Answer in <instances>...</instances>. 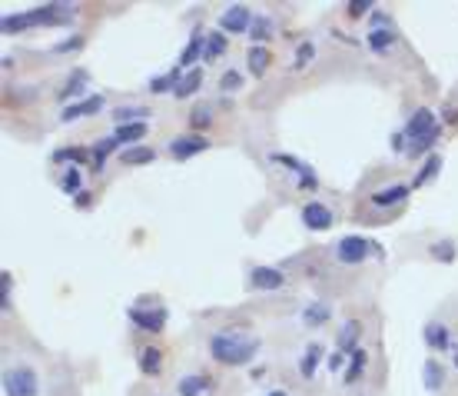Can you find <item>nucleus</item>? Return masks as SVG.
Masks as SVG:
<instances>
[{"label": "nucleus", "mask_w": 458, "mask_h": 396, "mask_svg": "<svg viewBox=\"0 0 458 396\" xmlns=\"http://www.w3.org/2000/svg\"><path fill=\"white\" fill-rule=\"evenodd\" d=\"M259 343L253 337H243V333H216L210 340V353L220 363H229V367H243L256 357Z\"/></svg>", "instance_id": "f257e3e1"}, {"label": "nucleus", "mask_w": 458, "mask_h": 396, "mask_svg": "<svg viewBox=\"0 0 458 396\" xmlns=\"http://www.w3.org/2000/svg\"><path fill=\"white\" fill-rule=\"evenodd\" d=\"M37 377L27 367L7 370L4 373V396H37Z\"/></svg>", "instance_id": "f03ea898"}, {"label": "nucleus", "mask_w": 458, "mask_h": 396, "mask_svg": "<svg viewBox=\"0 0 458 396\" xmlns=\"http://www.w3.org/2000/svg\"><path fill=\"white\" fill-rule=\"evenodd\" d=\"M372 250H375V240H362V237H342L335 243V257L342 263H362Z\"/></svg>", "instance_id": "7ed1b4c3"}, {"label": "nucleus", "mask_w": 458, "mask_h": 396, "mask_svg": "<svg viewBox=\"0 0 458 396\" xmlns=\"http://www.w3.org/2000/svg\"><path fill=\"white\" fill-rule=\"evenodd\" d=\"M439 130V124H435V114H432L429 107H422V110H415L412 114V120L405 124V137L409 140H419V137H429Z\"/></svg>", "instance_id": "20e7f679"}, {"label": "nucleus", "mask_w": 458, "mask_h": 396, "mask_svg": "<svg viewBox=\"0 0 458 396\" xmlns=\"http://www.w3.org/2000/svg\"><path fill=\"white\" fill-rule=\"evenodd\" d=\"M220 27L226 30V34H243V30L253 27V14H249V7L236 4V7H229L220 17Z\"/></svg>", "instance_id": "39448f33"}, {"label": "nucleus", "mask_w": 458, "mask_h": 396, "mask_svg": "<svg viewBox=\"0 0 458 396\" xmlns=\"http://www.w3.org/2000/svg\"><path fill=\"white\" fill-rule=\"evenodd\" d=\"M302 223L309 227V230H329V227H332V210L322 207V203H305Z\"/></svg>", "instance_id": "423d86ee"}, {"label": "nucleus", "mask_w": 458, "mask_h": 396, "mask_svg": "<svg viewBox=\"0 0 458 396\" xmlns=\"http://www.w3.org/2000/svg\"><path fill=\"white\" fill-rule=\"evenodd\" d=\"M130 320H133L140 330L156 333V330H163V323H166V310L163 307H156V310H130Z\"/></svg>", "instance_id": "0eeeda50"}, {"label": "nucleus", "mask_w": 458, "mask_h": 396, "mask_svg": "<svg viewBox=\"0 0 458 396\" xmlns=\"http://www.w3.org/2000/svg\"><path fill=\"white\" fill-rule=\"evenodd\" d=\"M210 147V140H203V137H180V140H173L170 150L176 160H190L193 154H200V150H206Z\"/></svg>", "instance_id": "6e6552de"}, {"label": "nucleus", "mask_w": 458, "mask_h": 396, "mask_svg": "<svg viewBox=\"0 0 458 396\" xmlns=\"http://www.w3.org/2000/svg\"><path fill=\"white\" fill-rule=\"evenodd\" d=\"M283 273L273 270V267H256V270L249 273V283L256 287V290H276V287H283Z\"/></svg>", "instance_id": "1a4fd4ad"}, {"label": "nucleus", "mask_w": 458, "mask_h": 396, "mask_svg": "<svg viewBox=\"0 0 458 396\" xmlns=\"http://www.w3.org/2000/svg\"><path fill=\"white\" fill-rule=\"evenodd\" d=\"M103 107V97H86V100H80V104H73V107H67L63 114H60V120L63 124H70V120H76V117H86V114H96Z\"/></svg>", "instance_id": "9d476101"}, {"label": "nucleus", "mask_w": 458, "mask_h": 396, "mask_svg": "<svg viewBox=\"0 0 458 396\" xmlns=\"http://www.w3.org/2000/svg\"><path fill=\"white\" fill-rule=\"evenodd\" d=\"M412 190L405 184H395V187H385V190H379V194H372V203L375 207H392V203H399L405 200Z\"/></svg>", "instance_id": "9b49d317"}, {"label": "nucleus", "mask_w": 458, "mask_h": 396, "mask_svg": "<svg viewBox=\"0 0 458 396\" xmlns=\"http://www.w3.org/2000/svg\"><path fill=\"white\" fill-rule=\"evenodd\" d=\"M203 37H206V34H193L190 44L183 47V54H180L183 67H193V64H196V57H200V54H206V50H203Z\"/></svg>", "instance_id": "f8f14e48"}, {"label": "nucleus", "mask_w": 458, "mask_h": 396, "mask_svg": "<svg viewBox=\"0 0 458 396\" xmlns=\"http://www.w3.org/2000/svg\"><path fill=\"white\" fill-rule=\"evenodd\" d=\"M146 114H150L146 107H120L113 117H116V127H126L130 120L133 124H146Z\"/></svg>", "instance_id": "ddd939ff"}, {"label": "nucleus", "mask_w": 458, "mask_h": 396, "mask_svg": "<svg viewBox=\"0 0 458 396\" xmlns=\"http://www.w3.org/2000/svg\"><path fill=\"white\" fill-rule=\"evenodd\" d=\"M392 40H395V34H392L389 27H382V20H379V27L369 34V47L375 50V54H382V50H389L392 47Z\"/></svg>", "instance_id": "4468645a"}, {"label": "nucleus", "mask_w": 458, "mask_h": 396, "mask_svg": "<svg viewBox=\"0 0 458 396\" xmlns=\"http://www.w3.org/2000/svg\"><path fill=\"white\" fill-rule=\"evenodd\" d=\"M146 134V124H126V127H116L113 140L116 144H133V140H143Z\"/></svg>", "instance_id": "2eb2a0df"}, {"label": "nucleus", "mask_w": 458, "mask_h": 396, "mask_svg": "<svg viewBox=\"0 0 458 396\" xmlns=\"http://www.w3.org/2000/svg\"><path fill=\"white\" fill-rule=\"evenodd\" d=\"M246 60H249V74L263 77V74H266V67H269V50L266 47H253Z\"/></svg>", "instance_id": "dca6fc26"}, {"label": "nucleus", "mask_w": 458, "mask_h": 396, "mask_svg": "<svg viewBox=\"0 0 458 396\" xmlns=\"http://www.w3.org/2000/svg\"><path fill=\"white\" fill-rule=\"evenodd\" d=\"M200 84H203V74H200V70H190L186 77H180V87L173 90V94L183 100V97H190V94H196V90H200Z\"/></svg>", "instance_id": "f3484780"}, {"label": "nucleus", "mask_w": 458, "mask_h": 396, "mask_svg": "<svg viewBox=\"0 0 458 396\" xmlns=\"http://www.w3.org/2000/svg\"><path fill=\"white\" fill-rule=\"evenodd\" d=\"M210 390V380L206 377H183L180 380V396H200Z\"/></svg>", "instance_id": "a211bd4d"}, {"label": "nucleus", "mask_w": 458, "mask_h": 396, "mask_svg": "<svg viewBox=\"0 0 458 396\" xmlns=\"http://www.w3.org/2000/svg\"><path fill=\"white\" fill-rule=\"evenodd\" d=\"M425 340H429V347L445 350L449 347V330L442 327V323H429V327H425Z\"/></svg>", "instance_id": "6ab92c4d"}, {"label": "nucleus", "mask_w": 458, "mask_h": 396, "mask_svg": "<svg viewBox=\"0 0 458 396\" xmlns=\"http://www.w3.org/2000/svg\"><path fill=\"white\" fill-rule=\"evenodd\" d=\"M359 333H362V327L359 323H345L342 330H339V347L349 350V353H355V343H359Z\"/></svg>", "instance_id": "aec40b11"}, {"label": "nucleus", "mask_w": 458, "mask_h": 396, "mask_svg": "<svg viewBox=\"0 0 458 396\" xmlns=\"http://www.w3.org/2000/svg\"><path fill=\"white\" fill-rule=\"evenodd\" d=\"M223 54H226V37H223V34H206V54H203V57L216 60V57H223Z\"/></svg>", "instance_id": "412c9836"}, {"label": "nucleus", "mask_w": 458, "mask_h": 396, "mask_svg": "<svg viewBox=\"0 0 458 396\" xmlns=\"http://www.w3.org/2000/svg\"><path fill=\"white\" fill-rule=\"evenodd\" d=\"M422 373H425V387H429V390H442V383H445V373H442V367L435 363V360H429Z\"/></svg>", "instance_id": "4be33fe9"}, {"label": "nucleus", "mask_w": 458, "mask_h": 396, "mask_svg": "<svg viewBox=\"0 0 458 396\" xmlns=\"http://www.w3.org/2000/svg\"><path fill=\"white\" fill-rule=\"evenodd\" d=\"M153 150L150 147H130V150H123V157H120V160H123V164H150L153 160Z\"/></svg>", "instance_id": "5701e85b"}, {"label": "nucleus", "mask_w": 458, "mask_h": 396, "mask_svg": "<svg viewBox=\"0 0 458 396\" xmlns=\"http://www.w3.org/2000/svg\"><path fill=\"white\" fill-rule=\"evenodd\" d=\"M176 90L180 87V77H176V74H163V77H153L150 80V90L153 94H166V90Z\"/></svg>", "instance_id": "b1692460"}, {"label": "nucleus", "mask_w": 458, "mask_h": 396, "mask_svg": "<svg viewBox=\"0 0 458 396\" xmlns=\"http://www.w3.org/2000/svg\"><path fill=\"white\" fill-rule=\"evenodd\" d=\"M319 357H322V347H319V343H312V347L305 350V360H302V377H305V380L315 373V363H319Z\"/></svg>", "instance_id": "393cba45"}, {"label": "nucleus", "mask_w": 458, "mask_h": 396, "mask_svg": "<svg viewBox=\"0 0 458 396\" xmlns=\"http://www.w3.org/2000/svg\"><path fill=\"white\" fill-rule=\"evenodd\" d=\"M435 140H439V130H435V134H429V137L412 140V144H409V157H419V154H425V150H432V147H435Z\"/></svg>", "instance_id": "a878e982"}, {"label": "nucleus", "mask_w": 458, "mask_h": 396, "mask_svg": "<svg viewBox=\"0 0 458 396\" xmlns=\"http://www.w3.org/2000/svg\"><path fill=\"white\" fill-rule=\"evenodd\" d=\"M439 167H442V160H439V157H429V160H425V167H422V174L415 177V187H422V184H429L432 177L439 174Z\"/></svg>", "instance_id": "bb28decb"}, {"label": "nucleus", "mask_w": 458, "mask_h": 396, "mask_svg": "<svg viewBox=\"0 0 458 396\" xmlns=\"http://www.w3.org/2000/svg\"><path fill=\"white\" fill-rule=\"evenodd\" d=\"M329 313H332V310L325 307V303H312V307L305 310L302 317H305V323H312V327H315V323H322V320H329Z\"/></svg>", "instance_id": "cd10ccee"}, {"label": "nucleus", "mask_w": 458, "mask_h": 396, "mask_svg": "<svg viewBox=\"0 0 458 396\" xmlns=\"http://www.w3.org/2000/svg\"><path fill=\"white\" fill-rule=\"evenodd\" d=\"M140 367H143L146 373H156V370H160V350H156V347H146L143 357H140Z\"/></svg>", "instance_id": "c85d7f7f"}, {"label": "nucleus", "mask_w": 458, "mask_h": 396, "mask_svg": "<svg viewBox=\"0 0 458 396\" xmlns=\"http://www.w3.org/2000/svg\"><path fill=\"white\" fill-rule=\"evenodd\" d=\"M249 37H253V40H266V37H273V24H269L266 17L253 20V27H249Z\"/></svg>", "instance_id": "c756f323"}, {"label": "nucleus", "mask_w": 458, "mask_h": 396, "mask_svg": "<svg viewBox=\"0 0 458 396\" xmlns=\"http://www.w3.org/2000/svg\"><path fill=\"white\" fill-rule=\"evenodd\" d=\"M83 84H86V74H83V70H73V77H70L67 87L60 90V97H73V94H80V90H83Z\"/></svg>", "instance_id": "7c9ffc66"}, {"label": "nucleus", "mask_w": 458, "mask_h": 396, "mask_svg": "<svg viewBox=\"0 0 458 396\" xmlns=\"http://www.w3.org/2000/svg\"><path fill=\"white\" fill-rule=\"evenodd\" d=\"M76 190H80V170L70 167L67 174H63V194H76Z\"/></svg>", "instance_id": "2f4dec72"}, {"label": "nucleus", "mask_w": 458, "mask_h": 396, "mask_svg": "<svg viewBox=\"0 0 458 396\" xmlns=\"http://www.w3.org/2000/svg\"><path fill=\"white\" fill-rule=\"evenodd\" d=\"M362 367H365V353H362V350H355V353H352V367H349V373H345V380L352 383V380L359 377V373H362Z\"/></svg>", "instance_id": "473e14b6"}, {"label": "nucleus", "mask_w": 458, "mask_h": 396, "mask_svg": "<svg viewBox=\"0 0 458 396\" xmlns=\"http://www.w3.org/2000/svg\"><path fill=\"white\" fill-rule=\"evenodd\" d=\"M432 257H439V260L449 263L452 257H455V247H452L449 240H442V243H435V247H432Z\"/></svg>", "instance_id": "72a5a7b5"}, {"label": "nucleus", "mask_w": 458, "mask_h": 396, "mask_svg": "<svg viewBox=\"0 0 458 396\" xmlns=\"http://www.w3.org/2000/svg\"><path fill=\"white\" fill-rule=\"evenodd\" d=\"M220 87L223 90H239V87H243V77H239L236 70H226V74L220 77Z\"/></svg>", "instance_id": "f704fd0d"}, {"label": "nucleus", "mask_w": 458, "mask_h": 396, "mask_svg": "<svg viewBox=\"0 0 458 396\" xmlns=\"http://www.w3.org/2000/svg\"><path fill=\"white\" fill-rule=\"evenodd\" d=\"M372 10V0H349V17H365Z\"/></svg>", "instance_id": "c9c22d12"}, {"label": "nucleus", "mask_w": 458, "mask_h": 396, "mask_svg": "<svg viewBox=\"0 0 458 396\" xmlns=\"http://www.w3.org/2000/svg\"><path fill=\"white\" fill-rule=\"evenodd\" d=\"M54 160H60V164H63V160H86V150H57Z\"/></svg>", "instance_id": "e433bc0d"}, {"label": "nucleus", "mask_w": 458, "mask_h": 396, "mask_svg": "<svg viewBox=\"0 0 458 396\" xmlns=\"http://www.w3.org/2000/svg\"><path fill=\"white\" fill-rule=\"evenodd\" d=\"M312 44H302V47L296 50V67H305V64H309V60H312Z\"/></svg>", "instance_id": "4c0bfd02"}, {"label": "nucleus", "mask_w": 458, "mask_h": 396, "mask_svg": "<svg viewBox=\"0 0 458 396\" xmlns=\"http://www.w3.org/2000/svg\"><path fill=\"white\" fill-rule=\"evenodd\" d=\"M190 120H193V127H196V124H200V127H203V124H210V117H206V110H200V114H193Z\"/></svg>", "instance_id": "58836bf2"}, {"label": "nucleus", "mask_w": 458, "mask_h": 396, "mask_svg": "<svg viewBox=\"0 0 458 396\" xmlns=\"http://www.w3.org/2000/svg\"><path fill=\"white\" fill-rule=\"evenodd\" d=\"M269 396H286V393H283V390H273V393H269Z\"/></svg>", "instance_id": "ea45409f"}, {"label": "nucleus", "mask_w": 458, "mask_h": 396, "mask_svg": "<svg viewBox=\"0 0 458 396\" xmlns=\"http://www.w3.org/2000/svg\"><path fill=\"white\" fill-rule=\"evenodd\" d=\"M455 367H458V353H455Z\"/></svg>", "instance_id": "a19ab883"}]
</instances>
